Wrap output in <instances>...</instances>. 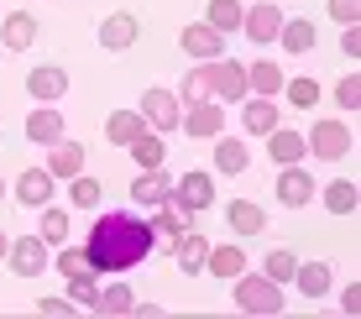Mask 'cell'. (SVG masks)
I'll return each instance as SVG.
<instances>
[{
	"label": "cell",
	"mask_w": 361,
	"mask_h": 319,
	"mask_svg": "<svg viewBox=\"0 0 361 319\" xmlns=\"http://www.w3.org/2000/svg\"><path fill=\"white\" fill-rule=\"evenodd\" d=\"M267 157L278 168H288V163H304L309 157V146H304V131H283V126H272L267 131Z\"/></svg>",
	"instance_id": "obj_22"
},
{
	"label": "cell",
	"mask_w": 361,
	"mask_h": 319,
	"mask_svg": "<svg viewBox=\"0 0 361 319\" xmlns=\"http://www.w3.org/2000/svg\"><path fill=\"white\" fill-rule=\"evenodd\" d=\"M47 251H53V246H47L42 236H16L6 246V267L16 277H42L47 267H53V256H47Z\"/></svg>",
	"instance_id": "obj_5"
},
{
	"label": "cell",
	"mask_w": 361,
	"mask_h": 319,
	"mask_svg": "<svg viewBox=\"0 0 361 319\" xmlns=\"http://www.w3.org/2000/svg\"><path fill=\"white\" fill-rule=\"evenodd\" d=\"M63 115H58V105H37L32 115H27V142L37 146H53V142H63Z\"/></svg>",
	"instance_id": "obj_20"
},
{
	"label": "cell",
	"mask_w": 361,
	"mask_h": 319,
	"mask_svg": "<svg viewBox=\"0 0 361 319\" xmlns=\"http://www.w3.org/2000/svg\"><path fill=\"white\" fill-rule=\"evenodd\" d=\"M283 94H288L293 110H314L319 105V84L309 79V73H304V79H283Z\"/></svg>",
	"instance_id": "obj_37"
},
{
	"label": "cell",
	"mask_w": 361,
	"mask_h": 319,
	"mask_svg": "<svg viewBox=\"0 0 361 319\" xmlns=\"http://www.w3.org/2000/svg\"><path fill=\"white\" fill-rule=\"evenodd\" d=\"M37 314H47V319H53V314H58V319H68V314H73V304L53 293V299H37Z\"/></svg>",
	"instance_id": "obj_44"
},
{
	"label": "cell",
	"mask_w": 361,
	"mask_h": 319,
	"mask_svg": "<svg viewBox=\"0 0 361 319\" xmlns=\"http://www.w3.org/2000/svg\"><path fill=\"white\" fill-rule=\"evenodd\" d=\"M330 16L341 27H351V21H361V0H330Z\"/></svg>",
	"instance_id": "obj_42"
},
{
	"label": "cell",
	"mask_w": 361,
	"mask_h": 319,
	"mask_svg": "<svg viewBox=\"0 0 361 319\" xmlns=\"http://www.w3.org/2000/svg\"><path fill=\"white\" fill-rule=\"evenodd\" d=\"M341 53L351 58V63L361 58V27H356V21H351V27H341Z\"/></svg>",
	"instance_id": "obj_43"
},
{
	"label": "cell",
	"mask_w": 361,
	"mask_h": 319,
	"mask_svg": "<svg viewBox=\"0 0 361 319\" xmlns=\"http://www.w3.org/2000/svg\"><path fill=\"white\" fill-rule=\"evenodd\" d=\"M173 194V178L163 168H142V178H131V204H142V210H157Z\"/></svg>",
	"instance_id": "obj_15"
},
{
	"label": "cell",
	"mask_w": 361,
	"mask_h": 319,
	"mask_svg": "<svg viewBox=\"0 0 361 319\" xmlns=\"http://www.w3.org/2000/svg\"><path fill=\"white\" fill-rule=\"evenodd\" d=\"M314 194H319V183H314V173H309L304 163H288L278 173V204H283V210H309Z\"/></svg>",
	"instance_id": "obj_6"
},
{
	"label": "cell",
	"mask_w": 361,
	"mask_h": 319,
	"mask_svg": "<svg viewBox=\"0 0 361 319\" xmlns=\"http://www.w3.org/2000/svg\"><path fill=\"white\" fill-rule=\"evenodd\" d=\"M37 236H42L47 246H63V241H68V210H58V204L47 199L42 204V230H37Z\"/></svg>",
	"instance_id": "obj_34"
},
{
	"label": "cell",
	"mask_w": 361,
	"mask_h": 319,
	"mask_svg": "<svg viewBox=\"0 0 361 319\" xmlns=\"http://www.w3.org/2000/svg\"><path fill=\"white\" fill-rule=\"evenodd\" d=\"M204 251H209V241L199 236V230H183V236H173V262H178L183 277H199V273H204Z\"/></svg>",
	"instance_id": "obj_18"
},
{
	"label": "cell",
	"mask_w": 361,
	"mask_h": 319,
	"mask_svg": "<svg viewBox=\"0 0 361 319\" xmlns=\"http://www.w3.org/2000/svg\"><path fill=\"white\" fill-rule=\"evenodd\" d=\"M68 204L73 210H99V178H90V173L68 178Z\"/></svg>",
	"instance_id": "obj_35"
},
{
	"label": "cell",
	"mask_w": 361,
	"mask_h": 319,
	"mask_svg": "<svg viewBox=\"0 0 361 319\" xmlns=\"http://www.w3.org/2000/svg\"><path fill=\"white\" fill-rule=\"evenodd\" d=\"M335 105H341V110H351V115L361 110V79H356V68L345 73L341 84H335Z\"/></svg>",
	"instance_id": "obj_41"
},
{
	"label": "cell",
	"mask_w": 361,
	"mask_h": 319,
	"mask_svg": "<svg viewBox=\"0 0 361 319\" xmlns=\"http://www.w3.org/2000/svg\"><path fill=\"white\" fill-rule=\"evenodd\" d=\"M173 94H183V110H189V105H204V100H215V94H209V73H204V63H199L194 73H183V89H173Z\"/></svg>",
	"instance_id": "obj_38"
},
{
	"label": "cell",
	"mask_w": 361,
	"mask_h": 319,
	"mask_svg": "<svg viewBox=\"0 0 361 319\" xmlns=\"http://www.w3.org/2000/svg\"><path fill=\"white\" fill-rule=\"evenodd\" d=\"M241 32L252 37L257 47H272V42H278V32H283V6H272V0H262V6H246Z\"/></svg>",
	"instance_id": "obj_8"
},
{
	"label": "cell",
	"mask_w": 361,
	"mask_h": 319,
	"mask_svg": "<svg viewBox=\"0 0 361 319\" xmlns=\"http://www.w3.org/2000/svg\"><path fill=\"white\" fill-rule=\"evenodd\" d=\"M283 79H288V73L272 63V58H257V63H246V89H252V94H267V100H272V94L283 89Z\"/></svg>",
	"instance_id": "obj_29"
},
{
	"label": "cell",
	"mask_w": 361,
	"mask_h": 319,
	"mask_svg": "<svg viewBox=\"0 0 361 319\" xmlns=\"http://www.w3.org/2000/svg\"><path fill=\"white\" fill-rule=\"evenodd\" d=\"M204 73H209V94H215L220 105H241L246 94H252L246 89V63H235V58H226V53L209 58Z\"/></svg>",
	"instance_id": "obj_4"
},
{
	"label": "cell",
	"mask_w": 361,
	"mask_h": 319,
	"mask_svg": "<svg viewBox=\"0 0 361 319\" xmlns=\"http://www.w3.org/2000/svg\"><path fill=\"white\" fill-rule=\"evenodd\" d=\"M94 299H99V273L68 277V304H73V309H94Z\"/></svg>",
	"instance_id": "obj_36"
},
{
	"label": "cell",
	"mask_w": 361,
	"mask_h": 319,
	"mask_svg": "<svg viewBox=\"0 0 361 319\" xmlns=\"http://www.w3.org/2000/svg\"><path fill=\"white\" fill-rule=\"evenodd\" d=\"M178 126L189 131V137H199V142H215L220 131H226V105L220 100H204V105H189L178 115Z\"/></svg>",
	"instance_id": "obj_10"
},
{
	"label": "cell",
	"mask_w": 361,
	"mask_h": 319,
	"mask_svg": "<svg viewBox=\"0 0 361 319\" xmlns=\"http://www.w3.org/2000/svg\"><path fill=\"white\" fill-rule=\"evenodd\" d=\"M126 152H131V163H136V168H163V163H168V142H163V131H142V137H136Z\"/></svg>",
	"instance_id": "obj_31"
},
{
	"label": "cell",
	"mask_w": 361,
	"mask_h": 319,
	"mask_svg": "<svg viewBox=\"0 0 361 319\" xmlns=\"http://www.w3.org/2000/svg\"><path fill=\"white\" fill-rule=\"evenodd\" d=\"M293 267H298V256H293L288 246H278V251H267L262 277H272V283H288V277H293Z\"/></svg>",
	"instance_id": "obj_39"
},
{
	"label": "cell",
	"mask_w": 361,
	"mask_h": 319,
	"mask_svg": "<svg viewBox=\"0 0 361 319\" xmlns=\"http://www.w3.org/2000/svg\"><path fill=\"white\" fill-rule=\"evenodd\" d=\"M183 230H194V210H183L168 194V199L157 204V215H152V236H183Z\"/></svg>",
	"instance_id": "obj_26"
},
{
	"label": "cell",
	"mask_w": 361,
	"mask_h": 319,
	"mask_svg": "<svg viewBox=\"0 0 361 319\" xmlns=\"http://www.w3.org/2000/svg\"><path fill=\"white\" fill-rule=\"evenodd\" d=\"M241 16H246L241 0H209V6H204V27H215L220 37L241 32Z\"/></svg>",
	"instance_id": "obj_30"
},
{
	"label": "cell",
	"mask_w": 361,
	"mask_h": 319,
	"mask_svg": "<svg viewBox=\"0 0 361 319\" xmlns=\"http://www.w3.org/2000/svg\"><path fill=\"white\" fill-rule=\"evenodd\" d=\"M58 178L47 173V168H27V173L16 178V204H27V210H42L47 199H53Z\"/></svg>",
	"instance_id": "obj_17"
},
{
	"label": "cell",
	"mask_w": 361,
	"mask_h": 319,
	"mask_svg": "<svg viewBox=\"0 0 361 319\" xmlns=\"http://www.w3.org/2000/svg\"><path fill=\"white\" fill-rule=\"evenodd\" d=\"M0 199H6V178H0Z\"/></svg>",
	"instance_id": "obj_47"
},
{
	"label": "cell",
	"mask_w": 361,
	"mask_h": 319,
	"mask_svg": "<svg viewBox=\"0 0 361 319\" xmlns=\"http://www.w3.org/2000/svg\"><path fill=\"white\" fill-rule=\"evenodd\" d=\"M136 309V293L126 283H110V288H99V299H94V314H105V319H126Z\"/></svg>",
	"instance_id": "obj_32"
},
{
	"label": "cell",
	"mask_w": 361,
	"mask_h": 319,
	"mask_svg": "<svg viewBox=\"0 0 361 319\" xmlns=\"http://www.w3.org/2000/svg\"><path fill=\"white\" fill-rule=\"evenodd\" d=\"M152 241L157 236H152V220H147V215L105 210V215H94V230H90V241H84V251H90L94 273L121 277V273H131V267L152 251Z\"/></svg>",
	"instance_id": "obj_1"
},
{
	"label": "cell",
	"mask_w": 361,
	"mask_h": 319,
	"mask_svg": "<svg viewBox=\"0 0 361 319\" xmlns=\"http://www.w3.org/2000/svg\"><path fill=\"white\" fill-rule=\"evenodd\" d=\"M136 37H142V16H131V11H110L99 21V47L105 53H126V47H136Z\"/></svg>",
	"instance_id": "obj_9"
},
{
	"label": "cell",
	"mask_w": 361,
	"mask_h": 319,
	"mask_svg": "<svg viewBox=\"0 0 361 319\" xmlns=\"http://www.w3.org/2000/svg\"><path fill=\"white\" fill-rule=\"evenodd\" d=\"M0 53H6V47H0Z\"/></svg>",
	"instance_id": "obj_48"
},
{
	"label": "cell",
	"mask_w": 361,
	"mask_h": 319,
	"mask_svg": "<svg viewBox=\"0 0 361 319\" xmlns=\"http://www.w3.org/2000/svg\"><path fill=\"white\" fill-rule=\"evenodd\" d=\"M314 42H319V27H314L309 16H283V32H278V47H283V53L304 58V53H314Z\"/></svg>",
	"instance_id": "obj_16"
},
{
	"label": "cell",
	"mask_w": 361,
	"mask_h": 319,
	"mask_svg": "<svg viewBox=\"0 0 361 319\" xmlns=\"http://www.w3.org/2000/svg\"><path fill=\"white\" fill-rule=\"evenodd\" d=\"M288 283L304 293V299H325V293H330V267L325 262H298Z\"/></svg>",
	"instance_id": "obj_28"
},
{
	"label": "cell",
	"mask_w": 361,
	"mask_h": 319,
	"mask_svg": "<svg viewBox=\"0 0 361 319\" xmlns=\"http://www.w3.org/2000/svg\"><path fill=\"white\" fill-rule=\"evenodd\" d=\"M241 126L252 131V137H267V131L278 126V105H272L267 94H252V100H241Z\"/></svg>",
	"instance_id": "obj_27"
},
{
	"label": "cell",
	"mask_w": 361,
	"mask_h": 319,
	"mask_svg": "<svg viewBox=\"0 0 361 319\" xmlns=\"http://www.w3.org/2000/svg\"><path fill=\"white\" fill-rule=\"evenodd\" d=\"M341 314H351V319L361 314V283H351V288L341 293Z\"/></svg>",
	"instance_id": "obj_45"
},
{
	"label": "cell",
	"mask_w": 361,
	"mask_h": 319,
	"mask_svg": "<svg viewBox=\"0 0 361 319\" xmlns=\"http://www.w3.org/2000/svg\"><path fill=\"white\" fill-rule=\"evenodd\" d=\"M173 199L183 204V210H194V215H204L209 204H215V178L209 173H199V168H189L178 183H173Z\"/></svg>",
	"instance_id": "obj_11"
},
{
	"label": "cell",
	"mask_w": 361,
	"mask_h": 319,
	"mask_svg": "<svg viewBox=\"0 0 361 319\" xmlns=\"http://www.w3.org/2000/svg\"><path fill=\"white\" fill-rule=\"evenodd\" d=\"M356 204H361V189L351 178H335L330 189H325V210L330 215H356Z\"/></svg>",
	"instance_id": "obj_33"
},
{
	"label": "cell",
	"mask_w": 361,
	"mask_h": 319,
	"mask_svg": "<svg viewBox=\"0 0 361 319\" xmlns=\"http://www.w3.org/2000/svg\"><path fill=\"white\" fill-rule=\"evenodd\" d=\"M142 131H152V126L142 120V110H110V120H105V142H110V146H131Z\"/></svg>",
	"instance_id": "obj_24"
},
{
	"label": "cell",
	"mask_w": 361,
	"mask_h": 319,
	"mask_svg": "<svg viewBox=\"0 0 361 319\" xmlns=\"http://www.w3.org/2000/svg\"><path fill=\"white\" fill-rule=\"evenodd\" d=\"M304 146H309V157H319V163H341V157L356 146V131L345 126V120H314Z\"/></svg>",
	"instance_id": "obj_3"
},
{
	"label": "cell",
	"mask_w": 361,
	"mask_h": 319,
	"mask_svg": "<svg viewBox=\"0 0 361 319\" xmlns=\"http://www.w3.org/2000/svg\"><path fill=\"white\" fill-rule=\"evenodd\" d=\"M6 246H11V236H6V230H0V262H6Z\"/></svg>",
	"instance_id": "obj_46"
},
{
	"label": "cell",
	"mask_w": 361,
	"mask_h": 319,
	"mask_svg": "<svg viewBox=\"0 0 361 319\" xmlns=\"http://www.w3.org/2000/svg\"><path fill=\"white\" fill-rule=\"evenodd\" d=\"M178 47L194 58V63H209V58H220V53H226V37H220L215 27H204V21H194V27H183Z\"/></svg>",
	"instance_id": "obj_14"
},
{
	"label": "cell",
	"mask_w": 361,
	"mask_h": 319,
	"mask_svg": "<svg viewBox=\"0 0 361 319\" xmlns=\"http://www.w3.org/2000/svg\"><path fill=\"white\" fill-rule=\"evenodd\" d=\"M226 225L235 230V236H262L267 215H262V204H252V199H231L226 204Z\"/></svg>",
	"instance_id": "obj_25"
},
{
	"label": "cell",
	"mask_w": 361,
	"mask_h": 319,
	"mask_svg": "<svg viewBox=\"0 0 361 319\" xmlns=\"http://www.w3.org/2000/svg\"><path fill=\"white\" fill-rule=\"evenodd\" d=\"M58 273H63V277L94 273V267H90V251H84V246H58Z\"/></svg>",
	"instance_id": "obj_40"
},
{
	"label": "cell",
	"mask_w": 361,
	"mask_h": 319,
	"mask_svg": "<svg viewBox=\"0 0 361 319\" xmlns=\"http://www.w3.org/2000/svg\"><path fill=\"white\" fill-rule=\"evenodd\" d=\"M204 273L215 277V283H231V277L246 273V251L241 246H209L204 251Z\"/></svg>",
	"instance_id": "obj_23"
},
{
	"label": "cell",
	"mask_w": 361,
	"mask_h": 319,
	"mask_svg": "<svg viewBox=\"0 0 361 319\" xmlns=\"http://www.w3.org/2000/svg\"><path fill=\"white\" fill-rule=\"evenodd\" d=\"M47 173H53L58 183H68V178H79L84 173V146L79 142H53V146H47Z\"/></svg>",
	"instance_id": "obj_19"
},
{
	"label": "cell",
	"mask_w": 361,
	"mask_h": 319,
	"mask_svg": "<svg viewBox=\"0 0 361 319\" xmlns=\"http://www.w3.org/2000/svg\"><path fill=\"white\" fill-rule=\"evenodd\" d=\"M215 173H226V178H241L246 168H252V152H246V142L241 137H215Z\"/></svg>",
	"instance_id": "obj_21"
},
{
	"label": "cell",
	"mask_w": 361,
	"mask_h": 319,
	"mask_svg": "<svg viewBox=\"0 0 361 319\" xmlns=\"http://www.w3.org/2000/svg\"><path fill=\"white\" fill-rule=\"evenodd\" d=\"M27 94H32L37 105H58V100L68 94V73L58 68V63H42V68H32V73H27Z\"/></svg>",
	"instance_id": "obj_12"
},
{
	"label": "cell",
	"mask_w": 361,
	"mask_h": 319,
	"mask_svg": "<svg viewBox=\"0 0 361 319\" xmlns=\"http://www.w3.org/2000/svg\"><path fill=\"white\" fill-rule=\"evenodd\" d=\"M32 42H37V16H27V11H0V47L6 53H27Z\"/></svg>",
	"instance_id": "obj_13"
},
{
	"label": "cell",
	"mask_w": 361,
	"mask_h": 319,
	"mask_svg": "<svg viewBox=\"0 0 361 319\" xmlns=\"http://www.w3.org/2000/svg\"><path fill=\"white\" fill-rule=\"evenodd\" d=\"M235 283V309L241 314H252V319H272V314H283V283H272V277L262 273H241V277H231Z\"/></svg>",
	"instance_id": "obj_2"
},
{
	"label": "cell",
	"mask_w": 361,
	"mask_h": 319,
	"mask_svg": "<svg viewBox=\"0 0 361 319\" xmlns=\"http://www.w3.org/2000/svg\"><path fill=\"white\" fill-rule=\"evenodd\" d=\"M178 115H183V105L173 89H142V120L152 131H178Z\"/></svg>",
	"instance_id": "obj_7"
}]
</instances>
